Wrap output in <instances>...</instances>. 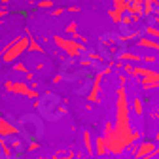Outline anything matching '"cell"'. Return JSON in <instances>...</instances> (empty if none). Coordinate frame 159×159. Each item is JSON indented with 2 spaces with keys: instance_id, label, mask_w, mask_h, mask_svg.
I'll list each match as a JSON object with an SVG mask.
<instances>
[{
  "instance_id": "cell-7",
  "label": "cell",
  "mask_w": 159,
  "mask_h": 159,
  "mask_svg": "<svg viewBox=\"0 0 159 159\" xmlns=\"http://www.w3.org/2000/svg\"><path fill=\"white\" fill-rule=\"evenodd\" d=\"M0 159H2V152H0Z\"/></svg>"
},
{
  "instance_id": "cell-8",
  "label": "cell",
  "mask_w": 159,
  "mask_h": 159,
  "mask_svg": "<svg viewBox=\"0 0 159 159\" xmlns=\"http://www.w3.org/2000/svg\"><path fill=\"white\" fill-rule=\"evenodd\" d=\"M40 159H46V157H40Z\"/></svg>"
},
{
  "instance_id": "cell-2",
  "label": "cell",
  "mask_w": 159,
  "mask_h": 159,
  "mask_svg": "<svg viewBox=\"0 0 159 159\" xmlns=\"http://www.w3.org/2000/svg\"><path fill=\"white\" fill-rule=\"evenodd\" d=\"M144 32H146V23H142L136 17H131L121 23V36L123 38H140Z\"/></svg>"
},
{
  "instance_id": "cell-6",
  "label": "cell",
  "mask_w": 159,
  "mask_h": 159,
  "mask_svg": "<svg viewBox=\"0 0 159 159\" xmlns=\"http://www.w3.org/2000/svg\"><path fill=\"white\" fill-rule=\"evenodd\" d=\"M2 15H4V11H0V17H2Z\"/></svg>"
},
{
  "instance_id": "cell-5",
  "label": "cell",
  "mask_w": 159,
  "mask_h": 159,
  "mask_svg": "<svg viewBox=\"0 0 159 159\" xmlns=\"http://www.w3.org/2000/svg\"><path fill=\"white\" fill-rule=\"evenodd\" d=\"M6 89H8V91H13V93H19V95H27V97H30V98L36 97V93L30 91V89L27 87V84H23V82H8V84H6Z\"/></svg>"
},
{
  "instance_id": "cell-4",
  "label": "cell",
  "mask_w": 159,
  "mask_h": 159,
  "mask_svg": "<svg viewBox=\"0 0 159 159\" xmlns=\"http://www.w3.org/2000/svg\"><path fill=\"white\" fill-rule=\"evenodd\" d=\"M17 134H19L17 125L0 116V136H2V138H10V136H17Z\"/></svg>"
},
{
  "instance_id": "cell-1",
  "label": "cell",
  "mask_w": 159,
  "mask_h": 159,
  "mask_svg": "<svg viewBox=\"0 0 159 159\" xmlns=\"http://www.w3.org/2000/svg\"><path fill=\"white\" fill-rule=\"evenodd\" d=\"M127 49V42L125 38L119 34V32H114V30H108L104 34H101L97 42V55L98 59H102L106 63H112V61H117Z\"/></svg>"
},
{
  "instance_id": "cell-3",
  "label": "cell",
  "mask_w": 159,
  "mask_h": 159,
  "mask_svg": "<svg viewBox=\"0 0 159 159\" xmlns=\"http://www.w3.org/2000/svg\"><path fill=\"white\" fill-rule=\"evenodd\" d=\"M25 46H27V40H17V42H13L11 46H8L4 55H2L4 61L10 63V61H13V59H17L19 55H21V51L25 49Z\"/></svg>"
}]
</instances>
